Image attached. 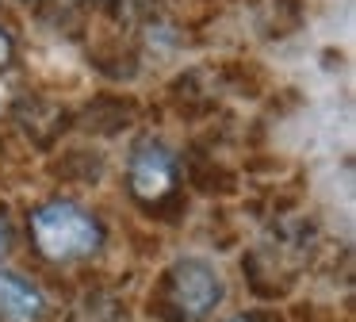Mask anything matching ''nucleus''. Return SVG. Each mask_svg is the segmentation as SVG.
Wrapping results in <instances>:
<instances>
[{"label": "nucleus", "instance_id": "f03ea898", "mask_svg": "<svg viewBox=\"0 0 356 322\" xmlns=\"http://www.w3.org/2000/svg\"><path fill=\"white\" fill-rule=\"evenodd\" d=\"M218 303H222V276L211 261L184 257L165 273L157 311L169 322H203Z\"/></svg>", "mask_w": 356, "mask_h": 322}, {"label": "nucleus", "instance_id": "f257e3e1", "mask_svg": "<svg viewBox=\"0 0 356 322\" xmlns=\"http://www.w3.org/2000/svg\"><path fill=\"white\" fill-rule=\"evenodd\" d=\"M35 250L47 261H85L104 245V227L88 207L73 204V199H50V204L35 207L27 219Z\"/></svg>", "mask_w": 356, "mask_h": 322}, {"label": "nucleus", "instance_id": "7ed1b4c3", "mask_svg": "<svg viewBox=\"0 0 356 322\" xmlns=\"http://www.w3.org/2000/svg\"><path fill=\"white\" fill-rule=\"evenodd\" d=\"M127 184L138 204H161L172 188H177V161L161 142H142L134 146L131 161H127Z\"/></svg>", "mask_w": 356, "mask_h": 322}, {"label": "nucleus", "instance_id": "0eeeda50", "mask_svg": "<svg viewBox=\"0 0 356 322\" xmlns=\"http://www.w3.org/2000/svg\"><path fill=\"white\" fill-rule=\"evenodd\" d=\"M226 322H264L261 314H234V319H226Z\"/></svg>", "mask_w": 356, "mask_h": 322}, {"label": "nucleus", "instance_id": "423d86ee", "mask_svg": "<svg viewBox=\"0 0 356 322\" xmlns=\"http://www.w3.org/2000/svg\"><path fill=\"white\" fill-rule=\"evenodd\" d=\"M8 61H12V35L0 27V69L8 66Z\"/></svg>", "mask_w": 356, "mask_h": 322}, {"label": "nucleus", "instance_id": "39448f33", "mask_svg": "<svg viewBox=\"0 0 356 322\" xmlns=\"http://www.w3.org/2000/svg\"><path fill=\"white\" fill-rule=\"evenodd\" d=\"M12 253V222L8 215H4V207H0V261Z\"/></svg>", "mask_w": 356, "mask_h": 322}, {"label": "nucleus", "instance_id": "20e7f679", "mask_svg": "<svg viewBox=\"0 0 356 322\" xmlns=\"http://www.w3.org/2000/svg\"><path fill=\"white\" fill-rule=\"evenodd\" d=\"M47 299L27 276L0 273V322H42Z\"/></svg>", "mask_w": 356, "mask_h": 322}]
</instances>
